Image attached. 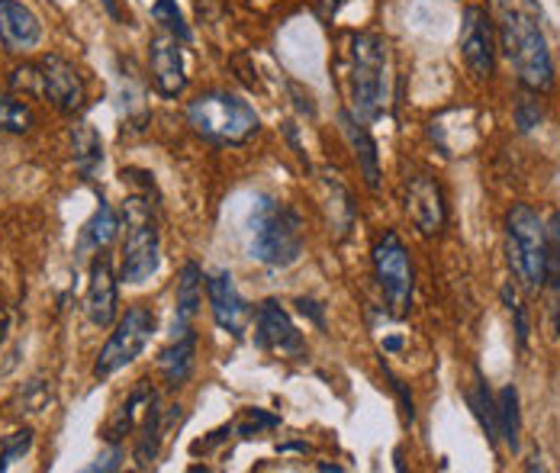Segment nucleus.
I'll list each match as a JSON object with an SVG mask.
<instances>
[{
    "mask_svg": "<svg viewBox=\"0 0 560 473\" xmlns=\"http://www.w3.org/2000/svg\"><path fill=\"white\" fill-rule=\"evenodd\" d=\"M122 180H136L139 193L122 200V261H119V281L129 287L149 284L162 268V229H159V203H152V178L145 172H122Z\"/></svg>",
    "mask_w": 560,
    "mask_h": 473,
    "instance_id": "nucleus-1",
    "label": "nucleus"
},
{
    "mask_svg": "<svg viewBox=\"0 0 560 473\" xmlns=\"http://www.w3.org/2000/svg\"><path fill=\"white\" fill-rule=\"evenodd\" d=\"M390 46L377 33H351L345 49L348 110L361 122H374L390 100Z\"/></svg>",
    "mask_w": 560,
    "mask_h": 473,
    "instance_id": "nucleus-2",
    "label": "nucleus"
},
{
    "mask_svg": "<svg viewBox=\"0 0 560 473\" xmlns=\"http://www.w3.org/2000/svg\"><path fill=\"white\" fill-rule=\"evenodd\" d=\"M497 33H500V49L512 64L518 84L525 91L548 94L558 84V71H555L548 36H545L541 23L535 20V13H528L522 7H505Z\"/></svg>",
    "mask_w": 560,
    "mask_h": 473,
    "instance_id": "nucleus-3",
    "label": "nucleus"
},
{
    "mask_svg": "<svg viewBox=\"0 0 560 473\" xmlns=\"http://www.w3.org/2000/svg\"><path fill=\"white\" fill-rule=\"evenodd\" d=\"M248 233H252V238H248L252 258L261 261L265 268L283 271L303 258L306 238H303L300 213L278 197L261 193L255 200L252 216H248Z\"/></svg>",
    "mask_w": 560,
    "mask_h": 473,
    "instance_id": "nucleus-4",
    "label": "nucleus"
},
{
    "mask_svg": "<svg viewBox=\"0 0 560 473\" xmlns=\"http://www.w3.org/2000/svg\"><path fill=\"white\" fill-rule=\"evenodd\" d=\"M187 126L203 142L225 149V145H245L248 139H255L258 129H261V117L238 94L207 91V94H197L187 104Z\"/></svg>",
    "mask_w": 560,
    "mask_h": 473,
    "instance_id": "nucleus-5",
    "label": "nucleus"
},
{
    "mask_svg": "<svg viewBox=\"0 0 560 473\" xmlns=\"http://www.w3.org/2000/svg\"><path fill=\"white\" fill-rule=\"evenodd\" d=\"M10 87L23 91V94H33V97H43L46 104H52L58 114H65V117L81 114L84 104H88L84 74L78 71L74 61L61 59L56 52L13 68L10 71Z\"/></svg>",
    "mask_w": 560,
    "mask_h": 473,
    "instance_id": "nucleus-6",
    "label": "nucleus"
},
{
    "mask_svg": "<svg viewBox=\"0 0 560 473\" xmlns=\"http://www.w3.org/2000/svg\"><path fill=\"white\" fill-rule=\"evenodd\" d=\"M505 261L525 294L545 287V216L532 203L505 210Z\"/></svg>",
    "mask_w": 560,
    "mask_h": 473,
    "instance_id": "nucleus-7",
    "label": "nucleus"
},
{
    "mask_svg": "<svg viewBox=\"0 0 560 473\" xmlns=\"http://www.w3.org/2000/svg\"><path fill=\"white\" fill-rule=\"evenodd\" d=\"M159 332V312L149 303H132L116 322H113L110 339L104 342L101 355L94 360V377L110 380L122 367H129L136 357L145 352L152 335Z\"/></svg>",
    "mask_w": 560,
    "mask_h": 473,
    "instance_id": "nucleus-8",
    "label": "nucleus"
},
{
    "mask_svg": "<svg viewBox=\"0 0 560 473\" xmlns=\"http://www.w3.org/2000/svg\"><path fill=\"white\" fill-rule=\"evenodd\" d=\"M371 258H374L377 287L387 299L390 312L393 316H406L412 309V294H416V268H412L406 241L399 238V233L387 229L374 241Z\"/></svg>",
    "mask_w": 560,
    "mask_h": 473,
    "instance_id": "nucleus-9",
    "label": "nucleus"
},
{
    "mask_svg": "<svg viewBox=\"0 0 560 473\" xmlns=\"http://www.w3.org/2000/svg\"><path fill=\"white\" fill-rule=\"evenodd\" d=\"M457 49L474 81H490L497 71V52H500V33L487 7H464L460 13V33H457Z\"/></svg>",
    "mask_w": 560,
    "mask_h": 473,
    "instance_id": "nucleus-10",
    "label": "nucleus"
},
{
    "mask_svg": "<svg viewBox=\"0 0 560 473\" xmlns=\"http://www.w3.org/2000/svg\"><path fill=\"white\" fill-rule=\"evenodd\" d=\"M402 210L419 236H439L448 223V200L442 184L429 172H412L402 187Z\"/></svg>",
    "mask_w": 560,
    "mask_h": 473,
    "instance_id": "nucleus-11",
    "label": "nucleus"
},
{
    "mask_svg": "<svg viewBox=\"0 0 560 473\" xmlns=\"http://www.w3.org/2000/svg\"><path fill=\"white\" fill-rule=\"evenodd\" d=\"M252 322H255V345H258L265 355L290 357V360L306 355V339H303V332L293 326L290 312L280 306L278 299L258 303V309H252Z\"/></svg>",
    "mask_w": 560,
    "mask_h": 473,
    "instance_id": "nucleus-12",
    "label": "nucleus"
},
{
    "mask_svg": "<svg viewBox=\"0 0 560 473\" xmlns=\"http://www.w3.org/2000/svg\"><path fill=\"white\" fill-rule=\"evenodd\" d=\"M203 291L210 299V312H213V322L223 329L225 335L232 339H242L248 322H252V306L245 303V296L238 294L235 281L229 271H217L203 281Z\"/></svg>",
    "mask_w": 560,
    "mask_h": 473,
    "instance_id": "nucleus-13",
    "label": "nucleus"
},
{
    "mask_svg": "<svg viewBox=\"0 0 560 473\" xmlns=\"http://www.w3.org/2000/svg\"><path fill=\"white\" fill-rule=\"evenodd\" d=\"M184 39H177L174 33H159L149 43V71H152V84L162 97H180L187 87V64H184Z\"/></svg>",
    "mask_w": 560,
    "mask_h": 473,
    "instance_id": "nucleus-14",
    "label": "nucleus"
},
{
    "mask_svg": "<svg viewBox=\"0 0 560 473\" xmlns=\"http://www.w3.org/2000/svg\"><path fill=\"white\" fill-rule=\"evenodd\" d=\"M88 319L97 329H110L119 312V281L113 274V261L107 251H97L91 261V274H88V299H84Z\"/></svg>",
    "mask_w": 560,
    "mask_h": 473,
    "instance_id": "nucleus-15",
    "label": "nucleus"
},
{
    "mask_svg": "<svg viewBox=\"0 0 560 473\" xmlns=\"http://www.w3.org/2000/svg\"><path fill=\"white\" fill-rule=\"evenodd\" d=\"M43 43L39 16L20 0H0V46L13 56L33 52Z\"/></svg>",
    "mask_w": 560,
    "mask_h": 473,
    "instance_id": "nucleus-16",
    "label": "nucleus"
},
{
    "mask_svg": "<svg viewBox=\"0 0 560 473\" xmlns=\"http://www.w3.org/2000/svg\"><path fill=\"white\" fill-rule=\"evenodd\" d=\"M338 126H341L345 142H348V145H351V152H354L358 172H361V178H364V184H368V190H381V178H384V172H381V152H377L374 135L368 132V126L354 117L351 110H341V114H338Z\"/></svg>",
    "mask_w": 560,
    "mask_h": 473,
    "instance_id": "nucleus-17",
    "label": "nucleus"
},
{
    "mask_svg": "<svg viewBox=\"0 0 560 473\" xmlns=\"http://www.w3.org/2000/svg\"><path fill=\"white\" fill-rule=\"evenodd\" d=\"M203 268L197 261H187L177 274V299H174V329L171 335H180V332H190L194 329V319L200 312V303H203Z\"/></svg>",
    "mask_w": 560,
    "mask_h": 473,
    "instance_id": "nucleus-18",
    "label": "nucleus"
},
{
    "mask_svg": "<svg viewBox=\"0 0 560 473\" xmlns=\"http://www.w3.org/2000/svg\"><path fill=\"white\" fill-rule=\"evenodd\" d=\"M194 367H197V332L190 329V332L171 335V345L159 357V370L165 377V387L180 390L194 377Z\"/></svg>",
    "mask_w": 560,
    "mask_h": 473,
    "instance_id": "nucleus-19",
    "label": "nucleus"
},
{
    "mask_svg": "<svg viewBox=\"0 0 560 473\" xmlns=\"http://www.w3.org/2000/svg\"><path fill=\"white\" fill-rule=\"evenodd\" d=\"M174 425V413L165 418L162 406H159V397H152V403L145 406L142 415V425H139V441H136V464L142 471L155 468L159 454H162V441H165V431Z\"/></svg>",
    "mask_w": 560,
    "mask_h": 473,
    "instance_id": "nucleus-20",
    "label": "nucleus"
},
{
    "mask_svg": "<svg viewBox=\"0 0 560 473\" xmlns=\"http://www.w3.org/2000/svg\"><path fill=\"white\" fill-rule=\"evenodd\" d=\"M122 216L116 213L110 206V200L107 197H101V203H97V210H94V216L88 220V226L81 229V238H78V255L84 258V255H97V251H107L116 236H119V223Z\"/></svg>",
    "mask_w": 560,
    "mask_h": 473,
    "instance_id": "nucleus-21",
    "label": "nucleus"
},
{
    "mask_svg": "<svg viewBox=\"0 0 560 473\" xmlns=\"http://www.w3.org/2000/svg\"><path fill=\"white\" fill-rule=\"evenodd\" d=\"M71 155H74V168L84 184H94L104 172V142L97 135V129L91 122H78L71 129Z\"/></svg>",
    "mask_w": 560,
    "mask_h": 473,
    "instance_id": "nucleus-22",
    "label": "nucleus"
},
{
    "mask_svg": "<svg viewBox=\"0 0 560 473\" xmlns=\"http://www.w3.org/2000/svg\"><path fill=\"white\" fill-rule=\"evenodd\" d=\"M152 397H155V390H152L145 380H139V383L129 390V397L116 406V413L110 415V422L104 425V441H107V445H122V438L136 431V418H139V413H145V406L152 403Z\"/></svg>",
    "mask_w": 560,
    "mask_h": 473,
    "instance_id": "nucleus-23",
    "label": "nucleus"
},
{
    "mask_svg": "<svg viewBox=\"0 0 560 473\" xmlns=\"http://www.w3.org/2000/svg\"><path fill=\"white\" fill-rule=\"evenodd\" d=\"M467 406H470V413L474 418L480 422V428H483V435H487V441L497 448L500 445V415H497V397H493V390L487 387V380H483V374L477 370L474 374V383L467 387Z\"/></svg>",
    "mask_w": 560,
    "mask_h": 473,
    "instance_id": "nucleus-24",
    "label": "nucleus"
},
{
    "mask_svg": "<svg viewBox=\"0 0 560 473\" xmlns=\"http://www.w3.org/2000/svg\"><path fill=\"white\" fill-rule=\"evenodd\" d=\"M323 203L329 210V226L336 233L338 241H345L351 226H354V216H358V206L348 193V187L341 184L338 178H326L323 180Z\"/></svg>",
    "mask_w": 560,
    "mask_h": 473,
    "instance_id": "nucleus-25",
    "label": "nucleus"
},
{
    "mask_svg": "<svg viewBox=\"0 0 560 473\" xmlns=\"http://www.w3.org/2000/svg\"><path fill=\"white\" fill-rule=\"evenodd\" d=\"M497 415H500V438L512 454L522 448V406H518V390L509 383L497 393Z\"/></svg>",
    "mask_w": 560,
    "mask_h": 473,
    "instance_id": "nucleus-26",
    "label": "nucleus"
},
{
    "mask_svg": "<svg viewBox=\"0 0 560 473\" xmlns=\"http://www.w3.org/2000/svg\"><path fill=\"white\" fill-rule=\"evenodd\" d=\"M36 126V114L33 107L16 97V94H3L0 91V132L3 135H30Z\"/></svg>",
    "mask_w": 560,
    "mask_h": 473,
    "instance_id": "nucleus-27",
    "label": "nucleus"
},
{
    "mask_svg": "<svg viewBox=\"0 0 560 473\" xmlns=\"http://www.w3.org/2000/svg\"><path fill=\"white\" fill-rule=\"evenodd\" d=\"M545 287L560 294V210L545 220Z\"/></svg>",
    "mask_w": 560,
    "mask_h": 473,
    "instance_id": "nucleus-28",
    "label": "nucleus"
},
{
    "mask_svg": "<svg viewBox=\"0 0 560 473\" xmlns=\"http://www.w3.org/2000/svg\"><path fill=\"white\" fill-rule=\"evenodd\" d=\"M512 119H515V129H518L522 135H532V132L545 122V110H541V100H538L535 91H525V94L515 100Z\"/></svg>",
    "mask_w": 560,
    "mask_h": 473,
    "instance_id": "nucleus-29",
    "label": "nucleus"
},
{
    "mask_svg": "<svg viewBox=\"0 0 560 473\" xmlns=\"http://www.w3.org/2000/svg\"><path fill=\"white\" fill-rule=\"evenodd\" d=\"M33 441H36V431L33 428H16V431L3 435L0 438V471H7L16 458L30 454Z\"/></svg>",
    "mask_w": 560,
    "mask_h": 473,
    "instance_id": "nucleus-30",
    "label": "nucleus"
},
{
    "mask_svg": "<svg viewBox=\"0 0 560 473\" xmlns=\"http://www.w3.org/2000/svg\"><path fill=\"white\" fill-rule=\"evenodd\" d=\"M152 20L155 23H162L168 33H174L177 39H190V26L184 23V13H180V7H177V0H155L152 3Z\"/></svg>",
    "mask_w": 560,
    "mask_h": 473,
    "instance_id": "nucleus-31",
    "label": "nucleus"
},
{
    "mask_svg": "<svg viewBox=\"0 0 560 473\" xmlns=\"http://www.w3.org/2000/svg\"><path fill=\"white\" fill-rule=\"evenodd\" d=\"M503 303L509 306V312H512V319H515V345H518V352H525L528 348V335H532V322H528V309L515 299V294L503 287Z\"/></svg>",
    "mask_w": 560,
    "mask_h": 473,
    "instance_id": "nucleus-32",
    "label": "nucleus"
},
{
    "mask_svg": "<svg viewBox=\"0 0 560 473\" xmlns=\"http://www.w3.org/2000/svg\"><path fill=\"white\" fill-rule=\"evenodd\" d=\"M384 374H387V380H390V390H393V393H396L399 406H402V418H406V422L412 425V422H416V400H412L409 387H406V383H402V380H399V377L393 374L387 364H384Z\"/></svg>",
    "mask_w": 560,
    "mask_h": 473,
    "instance_id": "nucleus-33",
    "label": "nucleus"
},
{
    "mask_svg": "<svg viewBox=\"0 0 560 473\" xmlns=\"http://www.w3.org/2000/svg\"><path fill=\"white\" fill-rule=\"evenodd\" d=\"M261 428H278V418L268 413H261V410H248V422L238 428L242 431V438H255Z\"/></svg>",
    "mask_w": 560,
    "mask_h": 473,
    "instance_id": "nucleus-34",
    "label": "nucleus"
},
{
    "mask_svg": "<svg viewBox=\"0 0 560 473\" xmlns=\"http://www.w3.org/2000/svg\"><path fill=\"white\" fill-rule=\"evenodd\" d=\"M119 468H122V448H119V445H107V451H104L88 471H119Z\"/></svg>",
    "mask_w": 560,
    "mask_h": 473,
    "instance_id": "nucleus-35",
    "label": "nucleus"
},
{
    "mask_svg": "<svg viewBox=\"0 0 560 473\" xmlns=\"http://www.w3.org/2000/svg\"><path fill=\"white\" fill-rule=\"evenodd\" d=\"M296 309L303 312V316H310L319 329H326V306L319 303V299H310V296H300L296 299Z\"/></svg>",
    "mask_w": 560,
    "mask_h": 473,
    "instance_id": "nucleus-36",
    "label": "nucleus"
},
{
    "mask_svg": "<svg viewBox=\"0 0 560 473\" xmlns=\"http://www.w3.org/2000/svg\"><path fill=\"white\" fill-rule=\"evenodd\" d=\"M101 3H104V10L110 13V16H113V20H116V23L122 20V13H119V7H116V0H101Z\"/></svg>",
    "mask_w": 560,
    "mask_h": 473,
    "instance_id": "nucleus-37",
    "label": "nucleus"
},
{
    "mask_svg": "<svg viewBox=\"0 0 560 473\" xmlns=\"http://www.w3.org/2000/svg\"><path fill=\"white\" fill-rule=\"evenodd\" d=\"M399 348H402V339H396V335L384 339V352H399Z\"/></svg>",
    "mask_w": 560,
    "mask_h": 473,
    "instance_id": "nucleus-38",
    "label": "nucleus"
},
{
    "mask_svg": "<svg viewBox=\"0 0 560 473\" xmlns=\"http://www.w3.org/2000/svg\"><path fill=\"white\" fill-rule=\"evenodd\" d=\"M7 329H10V319H7V312H0V345L7 339Z\"/></svg>",
    "mask_w": 560,
    "mask_h": 473,
    "instance_id": "nucleus-39",
    "label": "nucleus"
}]
</instances>
